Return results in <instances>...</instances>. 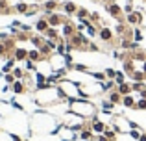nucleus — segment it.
I'll return each mask as SVG.
<instances>
[{"instance_id": "1", "label": "nucleus", "mask_w": 146, "mask_h": 141, "mask_svg": "<svg viewBox=\"0 0 146 141\" xmlns=\"http://www.w3.org/2000/svg\"><path fill=\"white\" fill-rule=\"evenodd\" d=\"M61 126V121L48 110H39L33 112L30 117V132L32 136H56Z\"/></svg>"}, {"instance_id": "2", "label": "nucleus", "mask_w": 146, "mask_h": 141, "mask_svg": "<svg viewBox=\"0 0 146 141\" xmlns=\"http://www.w3.org/2000/svg\"><path fill=\"white\" fill-rule=\"evenodd\" d=\"M33 102H35L39 108L50 110V108H54V106H57L59 102H68V100L63 97V93L59 91L57 86H46V87H43V89L33 91Z\"/></svg>"}, {"instance_id": "3", "label": "nucleus", "mask_w": 146, "mask_h": 141, "mask_svg": "<svg viewBox=\"0 0 146 141\" xmlns=\"http://www.w3.org/2000/svg\"><path fill=\"white\" fill-rule=\"evenodd\" d=\"M68 110L74 112L76 115L87 119V121L93 119V117H96V113H98L96 104H93L91 98H76V100H70L68 102Z\"/></svg>"}, {"instance_id": "4", "label": "nucleus", "mask_w": 146, "mask_h": 141, "mask_svg": "<svg viewBox=\"0 0 146 141\" xmlns=\"http://www.w3.org/2000/svg\"><path fill=\"white\" fill-rule=\"evenodd\" d=\"M57 87H59V91L63 93V97L67 98V100H76V98H82V93H80V84L74 82V80H70V78L59 80Z\"/></svg>"}, {"instance_id": "5", "label": "nucleus", "mask_w": 146, "mask_h": 141, "mask_svg": "<svg viewBox=\"0 0 146 141\" xmlns=\"http://www.w3.org/2000/svg\"><path fill=\"white\" fill-rule=\"evenodd\" d=\"M80 93H82V98H93V97H98V95L104 93V87H102V82H96V80L91 76L89 80L80 84Z\"/></svg>"}, {"instance_id": "6", "label": "nucleus", "mask_w": 146, "mask_h": 141, "mask_svg": "<svg viewBox=\"0 0 146 141\" xmlns=\"http://www.w3.org/2000/svg\"><path fill=\"white\" fill-rule=\"evenodd\" d=\"M59 121H61V124H65V126H68V128H74L76 132L83 130V128L87 126V119L76 115V113L70 112V110H68V112H65L63 115L59 117Z\"/></svg>"}, {"instance_id": "7", "label": "nucleus", "mask_w": 146, "mask_h": 141, "mask_svg": "<svg viewBox=\"0 0 146 141\" xmlns=\"http://www.w3.org/2000/svg\"><path fill=\"white\" fill-rule=\"evenodd\" d=\"M109 126L115 128L117 134H129V132L133 130V126H135V123H131V121L124 115H113V121H111Z\"/></svg>"}, {"instance_id": "8", "label": "nucleus", "mask_w": 146, "mask_h": 141, "mask_svg": "<svg viewBox=\"0 0 146 141\" xmlns=\"http://www.w3.org/2000/svg\"><path fill=\"white\" fill-rule=\"evenodd\" d=\"M56 138L59 141H76V139H80V132H76L74 128H68V126H65V124H61L57 134H56Z\"/></svg>"}, {"instance_id": "9", "label": "nucleus", "mask_w": 146, "mask_h": 141, "mask_svg": "<svg viewBox=\"0 0 146 141\" xmlns=\"http://www.w3.org/2000/svg\"><path fill=\"white\" fill-rule=\"evenodd\" d=\"M48 61H50V65H52L54 72H57L61 69H68V61H67V58H65V54H57V52H54V54L48 58Z\"/></svg>"}, {"instance_id": "10", "label": "nucleus", "mask_w": 146, "mask_h": 141, "mask_svg": "<svg viewBox=\"0 0 146 141\" xmlns=\"http://www.w3.org/2000/svg\"><path fill=\"white\" fill-rule=\"evenodd\" d=\"M124 21L128 22L131 28H137V26H143L144 15H143V11H141V9H133L131 13H128V15L124 17Z\"/></svg>"}, {"instance_id": "11", "label": "nucleus", "mask_w": 146, "mask_h": 141, "mask_svg": "<svg viewBox=\"0 0 146 141\" xmlns=\"http://www.w3.org/2000/svg\"><path fill=\"white\" fill-rule=\"evenodd\" d=\"M107 126H109V124L104 123V119H100L98 115H96V117H93V119H89V128L93 130V134H94V136H102L104 132L107 130Z\"/></svg>"}, {"instance_id": "12", "label": "nucleus", "mask_w": 146, "mask_h": 141, "mask_svg": "<svg viewBox=\"0 0 146 141\" xmlns=\"http://www.w3.org/2000/svg\"><path fill=\"white\" fill-rule=\"evenodd\" d=\"M106 9H107V13L113 19H117L118 22L124 21V17H122V7L118 6V2H106Z\"/></svg>"}, {"instance_id": "13", "label": "nucleus", "mask_w": 146, "mask_h": 141, "mask_svg": "<svg viewBox=\"0 0 146 141\" xmlns=\"http://www.w3.org/2000/svg\"><path fill=\"white\" fill-rule=\"evenodd\" d=\"M74 33H76V26H74V22H72V21H67V22H65V24L59 28V35H61V39H65V41L70 39Z\"/></svg>"}, {"instance_id": "14", "label": "nucleus", "mask_w": 146, "mask_h": 141, "mask_svg": "<svg viewBox=\"0 0 146 141\" xmlns=\"http://www.w3.org/2000/svg\"><path fill=\"white\" fill-rule=\"evenodd\" d=\"M98 37L104 41V43H109V45L115 43V33H113V30L107 28V26H102V28L98 30Z\"/></svg>"}, {"instance_id": "15", "label": "nucleus", "mask_w": 146, "mask_h": 141, "mask_svg": "<svg viewBox=\"0 0 146 141\" xmlns=\"http://www.w3.org/2000/svg\"><path fill=\"white\" fill-rule=\"evenodd\" d=\"M61 9V4L57 2V0H44L43 4H41V11H43V15L46 13H54V11Z\"/></svg>"}, {"instance_id": "16", "label": "nucleus", "mask_w": 146, "mask_h": 141, "mask_svg": "<svg viewBox=\"0 0 146 141\" xmlns=\"http://www.w3.org/2000/svg\"><path fill=\"white\" fill-rule=\"evenodd\" d=\"M61 9H63V13L67 15V17H72V15H76V11H78V4H74L72 0H67V2L61 4Z\"/></svg>"}, {"instance_id": "17", "label": "nucleus", "mask_w": 146, "mask_h": 141, "mask_svg": "<svg viewBox=\"0 0 146 141\" xmlns=\"http://www.w3.org/2000/svg\"><path fill=\"white\" fill-rule=\"evenodd\" d=\"M13 112H15V108H13V104H11V102L0 100V115H2L4 119H7V117H9Z\"/></svg>"}, {"instance_id": "18", "label": "nucleus", "mask_w": 146, "mask_h": 141, "mask_svg": "<svg viewBox=\"0 0 146 141\" xmlns=\"http://www.w3.org/2000/svg\"><path fill=\"white\" fill-rule=\"evenodd\" d=\"M11 91H13V95H17V97H21V95H26V86L22 80H15L13 84H11Z\"/></svg>"}, {"instance_id": "19", "label": "nucleus", "mask_w": 146, "mask_h": 141, "mask_svg": "<svg viewBox=\"0 0 146 141\" xmlns=\"http://www.w3.org/2000/svg\"><path fill=\"white\" fill-rule=\"evenodd\" d=\"M122 106L124 108H128V110H135V106H137V97L135 95H124L122 97Z\"/></svg>"}, {"instance_id": "20", "label": "nucleus", "mask_w": 146, "mask_h": 141, "mask_svg": "<svg viewBox=\"0 0 146 141\" xmlns=\"http://www.w3.org/2000/svg\"><path fill=\"white\" fill-rule=\"evenodd\" d=\"M0 141H22V136L11 134L9 130H4V128H0Z\"/></svg>"}, {"instance_id": "21", "label": "nucleus", "mask_w": 146, "mask_h": 141, "mask_svg": "<svg viewBox=\"0 0 146 141\" xmlns=\"http://www.w3.org/2000/svg\"><path fill=\"white\" fill-rule=\"evenodd\" d=\"M13 58H15V61H26L28 59V50L22 47H17L13 50Z\"/></svg>"}, {"instance_id": "22", "label": "nucleus", "mask_w": 146, "mask_h": 141, "mask_svg": "<svg viewBox=\"0 0 146 141\" xmlns=\"http://www.w3.org/2000/svg\"><path fill=\"white\" fill-rule=\"evenodd\" d=\"M28 59H32L33 63H39V61H43V59H46V58H43V54H41L39 48H32V50H28Z\"/></svg>"}, {"instance_id": "23", "label": "nucleus", "mask_w": 146, "mask_h": 141, "mask_svg": "<svg viewBox=\"0 0 146 141\" xmlns=\"http://www.w3.org/2000/svg\"><path fill=\"white\" fill-rule=\"evenodd\" d=\"M117 91L124 97V95H131L133 93V84L131 82H124V84H120V86H117Z\"/></svg>"}, {"instance_id": "24", "label": "nucleus", "mask_w": 146, "mask_h": 141, "mask_svg": "<svg viewBox=\"0 0 146 141\" xmlns=\"http://www.w3.org/2000/svg\"><path fill=\"white\" fill-rule=\"evenodd\" d=\"M80 139H82V141H93L94 139L93 130L89 128V121H87V126L83 128V130H80Z\"/></svg>"}, {"instance_id": "25", "label": "nucleus", "mask_w": 146, "mask_h": 141, "mask_svg": "<svg viewBox=\"0 0 146 141\" xmlns=\"http://www.w3.org/2000/svg\"><path fill=\"white\" fill-rule=\"evenodd\" d=\"M48 28H50V24H48L46 17H44V15H43V17H41L39 21L35 22V30H37V32H39V33H44V32H46Z\"/></svg>"}, {"instance_id": "26", "label": "nucleus", "mask_w": 146, "mask_h": 141, "mask_svg": "<svg viewBox=\"0 0 146 141\" xmlns=\"http://www.w3.org/2000/svg\"><path fill=\"white\" fill-rule=\"evenodd\" d=\"M107 98H109L115 106H117V104H122V95L117 91V87H115L113 91H109V93H107Z\"/></svg>"}, {"instance_id": "27", "label": "nucleus", "mask_w": 146, "mask_h": 141, "mask_svg": "<svg viewBox=\"0 0 146 141\" xmlns=\"http://www.w3.org/2000/svg\"><path fill=\"white\" fill-rule=\"evenodd\" d=\"M100 108H102V112H107V113H113L115 110V104L109 100V98H104L102 102H100Z\"/></svg>"}, {"instance_id": "28", "label": "nucleus", "mask_w": 146, "mask_h": 141, "mask_svg": "<svg viewBox=\"0 0 146 141\" xmlns=\"http://www.w3.org/2000/svg\"><path fill=\"white\" fill-rule=\"evenodd\" d=\"M28 7H30V4H28V2H17V4L13 6V9L17 11V13H21V15H26Z\"/></svg>"}, {"instance_id": "29", "label": "nucleus", "mask_w": 146, "mask_h": 141, "mask_svg": "<svg viewBox=\"0 0 146 141\" xmlns=\"http://www.w3.org/2000/svg\"><path fill=\"white\" fill-rule=\"evenodd\" d=\"M143 37H144V33H143V30H141V26L133 28V32H131V39L135 41V43H141V41H143Z\"/></svg>"}, {"instance_id": "30", "label": "nucleus", "mask_w": 146, "mask_h": 141, "mask_svg": "<svg viewBox=\"0 0 146 141\" xmlns=\"http://www.w3.org/2000/svg\"><path fill=\"white\" fill-rule=\"evenodd\" d=\"M143 134H144V130H143L141 126H137V124L133 126V130L129 132V136H131V139H135V141H139V139H141V136H143Z\"/></svg>"}, {"instance_id": "31", "label": "nucleus", "mask_w": 146, "mask_h": 141, "mask_svg": "<svg viewBox=\"0 0 146 141\" xmlns=\"http://www.w3.org/2000/svg\"><path fill=\"white\" fill-rule=\"evenodd\" d=\"M15 69V58H7V63L2 67V72L4 74H7V72H11Z\"/></svg>"}, {"instance_id": "32", "label": "nucleus", "mask_w": 146, "mask_h": 141, "mask_svg": "<svg viewBox=\"0 0 146 141\" xmlns=\"http://www.w3.org/2000/svg\"><path fill=\"white\" fill-rule=\"evenodd\" d=\"M102 87H104V93H109V91H113L117 87V84H115V80H106L102 84Z\"/></svg>"}, {"instance_id": "33", "label": "nucleus", "mask_w": 146, "mask_h": 141, "mask_svg": "<svg viewBox=\"0 0 146 141\" xmlns=\"http://www.w3.org/2000/svg\"><path fill=\"white\" fill-rule=\"evenodd\" d=\"M89 15H91V13L85 9V7H78V11H76L74 17H78L80 21H83V19H89Z\"/></svg>"}, {"instance_id": "34", "label": "nucleus", "mask_w": 146, "mask_h": 141, "mask_svg": "<svg viewBox=\"0 0 146 141\" xmlns=\"http://www.w3.org/2000/svg\"><path fill=\"white\" fill-rule=\"evenodd\" d=\"M11 74H13L17 80H22V78H24V74H26V71H24V69H21V67H15V69L11 71Z\"/></svg>"}, {"instance_id": "35", "label": "nucleus", "mask_w": 146, "mask_h": 141, "mask_svg": "<svg viewBox=\"0 0 146 141\" xmlns=\"http://www.w3.org/2000/svg\"><path fill=\"white\" fill-rule=\"evenodd\" d=\"M124 82H126V72L117 71V76H115V84H117V86H120V84H124Z\"/></svg>"}, {"instance_id": "36", "label": "nucleus", "mask_w": 146, "mask_h": 141, "mask_svg": "<svg viewBox=\"0 0 146 141\" xmlns=\"http://www.w3.org/2000/svg\"><path fill=\"white\" fill-rule=\"evenodd\" d=\"M135 110H139V112H146V98H137Z\"/></svg>"}, {"instance_id": "37", "label": "nucleus", "mask_w": 146, "mask_h": 141, "mask_svg": "<svg viewBox=\"0 0 146 141\" xmlns=\"http://www.w3.org/2000/svg\"><path fill=\"white\" fill-rule=\"evenodd\" d=\"M104 72H106L107 80H115V76H117V71L115 69H104Z\"/></svg>"}, {"instance_id": "38", "label": "nucleus", "mask_w": 146, "mask_h": 141, "mask_svg": "<svg viewBox=\"0 0 146 141\" xmlns=\"http://www.w3.org/2000/svg\"><path fill=\"white\" fill-rule=\"evenodd\" d=\"M4 80H6V84H7V86H11V84H13V82H15L17 78H15V76L11 74V72H7V74L4 76Z\"/></svg>"}, {"instance_id": "39", "label": "nucleus", "mask_w": 146, "mask_h": 141, "mask_svg": "<svg viewBox=\"0 0 146 141\" xmlns=\"http://www.w3.org/2000/svg\"><path fill=\"white\" fill-rule=\"evenodd\" d=\"M131 11H133V4H131V2H128V4L124 6V13L128 15V13H131Z\"/></svg>"}, {"instance_id": "40", "label": "nucleus", "mask_w": 146, "mask_h": 141, "mask_svg": "<svg viewBox=\"0 0 146 141\" xmlns=\"http://www.w3.org/2000/svg\"><path fill=\"white\" fill-rule=\"evenodd\" d=\"M139 141H146V132H144L143 136H141V139H139Z\"/></svg>"}, {"instance_id": "41", "label": "nucleus", "mask_w": 146, "mask_h": 141, "mask_svg": "<svg viewBox=\"0 0 146 141\" xmlns=\"http://www.w3.org/2000/svg\"><path fill=\"white\" fill-rule=\"evenodd\" d=\"M2 121H4V117H2V115H0V128H2Z\"/></svg>"}, {"instance_id": "42", "label": "nucleus", "mask_w": 146, "mask_h": 141, "mask_svg": "<svg viewBox=\"0 0 146 141\" xmlns=\"http://www.w3.org/2000/svg\"><path fill=\"white\" fill-rule=\"evenodd\" d=\"M109 2H118V0H109Z\"/></svg>"}]
</instances>
